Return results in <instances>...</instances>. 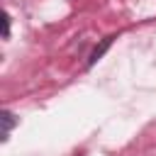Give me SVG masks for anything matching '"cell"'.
<instances>
[{"mask_svg": "<svg viewBox=\"0 0 156 156\" xmlns=\"http://www.w3.org/2000/svg\"><path fill=\"white\" fill-rule=\"evenodd\" d=\"M112 39H115V37H105V39L100 41V46H95V49H93V54H90V58H88V66H93L95 61H100V58H102V54H105V51L110 49Z\"/></svg>", "mask_w": 156, "mask_h": 156, "instance_id": "cell-1", "label": "cell"}, {"mask_svg": "<svg viewBox=\"0 0 156 156\" xmlns=\"http://www.w3.org/2000/svg\"><path fill=\"white\" fill-rule=\"evenodd\" d=\"M2 37L10 39V15H7V12L2 15Z\"/></svg>", "mask_w": 156, "mask_h": 156, "instance_id": "cell-3", "label": "cell"}, {"mask_svg": "<svg viewBox=\"0 0 156 156\" xmlns=\"http://www.w3.org/2000/svg\"><path fill=\"white\" fill-rule=\"evenodd\" d=\"M76 156H80V154H76Z\"/></svg>", "mask_w": 156, "mask_h": 156, "instance_id": "cell-4", "label": "cell"}, {"mask_svg": "<svg viewBox=\"0 0 156 156\" xmlns=\"http://www.w3.org/2000/svg\"><path fill=\"white\" fill-rule=\"evenodd\" d=\"M0 119H2V141H7L10 139V132H12V127H15V115L10 112V110H2V115H0Z\"/></svg>", "mask_w": 156, "mask_h": 156, "instance_id": "cell-2", "label": "cell"}]
</instances>
